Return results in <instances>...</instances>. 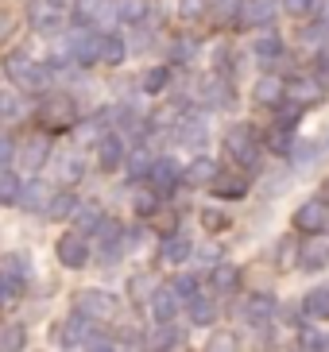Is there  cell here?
<instances>
[{
  "label": "cell",
  "instance_id": "1",
  "mask_svg": "<svg viewBox=\"0 0 329 352\" xmlns=\"http://www.w3.org/2000/svg\"><path fill=\"white\" fill-rule=\"evenodd\" d=\"M39 124L47 128V132H70L74 124H78V104L70 101V97H62V94H51V97H43L39 104Z\"/></svg>",
  "mask_w": 329,
  "mask_h": 352
},
{
  "label": "cell",
  "instance_id": "2",
  "mask_svg": "<svg viewBox=\"0 0 329 352\" xmlns=\"http://www.w3.org/2000/svg\"><path fill=\"white\" fill-rule=\"evenodd\" d=\"M101 43L105 35L97 32V28H78V32L66 39V58H70L74 66H97L101 63Z\"/></svg>",
  "mask_w": 329,
  "mask_h": 352
},
{
  "label": "cell",
  "instance_id": "3",
  "mask_svg": "<svg viewBox=\"0 0 329 352\" xmlns=\"http://www.w3.org/2000/svg\"><path fill=\"white\" fill-rule=\"evenodd\" d=\"M4 74H8V78L20 85V89H43V85H47V66H35L23 51H20V54H8Z\"/></svg>",
  "mask_w": 329,
  "mask_h": 352
},
{
  "label": "cell",
  "instance_id": "4",
  "mask_svg": "<svg viewBox=\"0 0 329 352\" xmlns=\"http://www.w3.org/2000/svg\"><path fill=\"white\" fill-rule=\"evenodd\" d=\"M225 151L237 163H244V166H256L259 163V144H256V135H252V128L248 124H233L225 132Z\"/></svg>",
  "mask_w": 329,
  "mask_h": 352
},
{
  "label": "cell",
  "instance_id": "5",
  "mask_svg": "<svg viewBox=\"0 0 329 352\" xmlns=\"http://www.w3.org/2000/svg\"><path fill=\"white\" fill-rule=\"evenodd\" d=\"M74 310L93 318V321H105L120 310V302H116V294H109V290H82V294L74 298Z\"/></svg>",
  "mask_w": 329,
  "mask_h": 352
},
{
  "label": "cell",
  "instance_id": "6",
  "mask_svg": "<svg viewBox=\"0 0 329 352\" xmlns=\"http://www.w3.org/2000/svg\"><path fill=\"white\" fill-rule=\"evenodd\" d=\"M54 252H59V263L70 267V271H78V267L89 263V244H85V236L78 232V228H74V232H62L59 244H54Z\"/></svg>",
  "mask_w": 329,
  "mask_h": 352
},
{
  "label": "cell",
  "instance_id": "7",
  "mask_svg": "<svg viewBox=\"0 0 329 352\" xmlns=\"http://www.w3.org/2000/svg\"><path fill=\"white\" fill-rule=\"evenodd\" d=\"M16 155H20L23 170H31V175L43 170V166L51 163V135H31V140H23Z\"/></svg>",
  "mask_w": 329,
  "mask_h": 352
},
{
  "label": "cell",
  "instance_id": "8",
  "mask_svg": "<svg viewBox=\"0 0 329 352\" xmlns=\"http://www.w3.org/2000/svg\"><path fill=\"white\" fill-rule=\"evenodd\" d=\"M295 225H299L302 232H321V228L329 225V201L326 197H310V201H302L299 213H295Z\"/></svg>",
  "mask_w": 329,
  "mask_h": 352
},
{
  "label": "cell",
  "instance_id": "9",
  "mask_svg": "<svg viewBox=\"0 0 329 352\" xmlns=\"http://www.w3.org/2000/svg\"><path fill=\"white\" fill-rule=\"evenodd\" d=\"M28 23L39 35H51V32L62 28V8H54L51 0H35V4L28 8Z\"/></svg>",
  "mask_w": 329,
  "mask_h": 352
},
{
  "label": "cell",
  "instance_id": "10",
  "mask_svg": "<svg viewBox=\"0 0 329 352\" xmlns=\"http://www.w3.org/2000/svg\"><path fill=\"white\" fill-rule=\"evenodd\" d=\"M147 178H151V186L159 190V194H175V186L182 182V170L175 166V159H155Z\"/></svg>",
  "mask_w": 329,
  "mask_h": 352
},
{
  "label": "cell",
  "instance_id": "11",
  "mask_svg": "<svg viewBox=\"0 0 329 352\" xmlns=\"http://www.w3.org/2000/svg\"><path fill=\"white\" fill-rule=\"evenodd\" d=\"M217 175H221V166H217V159H209V155H198L194 163L186 166V182L190 186H213L217 182Z\"/></svg>",
  "mask_w": 329,
  "mask_h": 352
},
{
  "label": "cell",
  "instance_id": "12",
  "mask_svg": "<svg viewBox=\"0 0 329 352\" xmlns=\"http://www.w3.org/2000/svg\"><path fill=\"white\" fill-rule=\"evenodd\" d=\"M175 310H178L175 287H155V294H151V318L159 321V325H167V321H175Z\"/></svg>",
  "mask_w": 329,
  "mask_h": 352
},
{
  "label": "cell",
  "instance_id": "13",
  "mask_svg": "<svg viewBox=\"0 0 329 352\" xmlns=\"http://www.w3.org/2000/svg\"><path fill=\"white\" fill-rule=\"evenodd\" d=\"M202 101H206L209 109H229V104H233V85L213 74V78L202 82Z\"/></svg>",
  "mask_w": 329,
  "mask_h": 352
},
{
  "label": "cell",
  "instance_id": "14",
  "mask_svg": "<svg viewBox=\"0 0 329 352\" xmlns=\"http://www.w3.org/2000/svg\"><path fill=\"white\" fill-rule=\"evenodd\" d=\"M97 159H101L105 170H116V166L124 163V140L116 132H105L101 140H97Z\"/></svg>",
  "mask_w": 329,
  "mask_h": 352
},
{
  "label": "cell",
  "instance_id": "15",
  "mask_svg": "<svg viewBox=\"0 0 329 352\" xmlns=\"http://www.w3.org/2000/svg\"><path fill=\"white\" fill-rule=\"evenodd\" d=\"M209 140V128L202 116H182L178 120V144L182 147H202Z\"/></svg>",
  "mask_w": 329,
  "mask_h": 352
},
{
  "label": "cell",
  "instance_id": "16",
  "mask_svg": "<svg viewBox=\"0 0 329 352\" xmlns=\"http://www.w3.org/2000/svg\"><path fill=\"white\" fill-rule=\"evenodd\" d=\"M240 20H244L248 28H268V23L275 20V0H244Z\"/></svg>",
  "mask_w": 329,
  "mask_h": 352
},
{
  "label": "cell",
  "instance_id": "17",
  "mask_svg": "<svg viewBox=\"0 0 329 352\" xmlns=\"http://www.w3.org/2000/svg\"><path fill=\"white\" fill-rule=\"evenodd\" d=\"M252 97H256L259 104H279L287 97V85H283V78H275V74H264L256 82V89H252Z\"/></svg>",
  "mask_w": 329,
  "mask_h": 352
},
{
  "label": "cell",
  "instance_id": "18",
  "mask_svg": "<svg viewBox=\"0 0 329 352\" xmlns=\"http://www.w3.org/2000/svg\"><path fill=\"white\" fill-rule=\"evenodd\" d=\"M209 190H213L217 197H225V201H237V197L248 194V178L244 175H217V182Z\"/></svg>",
  "mask_w": 329,
  "mask_h": 352
},
{
  "label": "cell",
  "instance_id": "19",
  "mask_svg": "<svg viewBox=\"0 0 329 352\" xmlns=\"http://www.w3.org/2000/svg\"><path fill=\"white\" fill-rule=\"evenodd\" d=\"M51 221H74V213H78V197L70 194V190H62V194H54L51 201H47V209H43Z\"/></svg>",
  "mask_w": 329,
  "mask_h": 352
},
{
  "label": "cell",
  "instance_id": "20",
  "mask_svg": "<svg viewBox=\"0 0 329 352\" xmlns=\"http://www.w3.org/2000/svg\"><path fill=\"white\" fill-rule=\"evenodd\" d=\"M74 225H78V232H82V236H89V232H101V225H105L101 206H93V201L78 206V213H74Z\"/></svg>",
  "mask_w": 329,
  "mask_h": 352
},
{
  "label": "cell",
  "instance_id": "21",
  "mask_svg": "<svg viewBox=\"0 0 329 352\" xmlns=\"http://www.w3.org/2000/svg\"><path fill=\"white\" fill-rule=\"evenodd\" d=\"M299 263L306 271H321V267H329V244L326 240H310L306 248L299 252Z\"/></svg>",
  "mask_w": 329,
  "mask_h": 352
},
{
  "label": "cell",
  "instance_id": "22",
  "mask_svg": "<svg viewBox=\"0 0 329 352\" xmlns=\"http://www.w3.org/2000/svg\"><path fill=\"white\" fill-rule=\"evenodd\" d=\"M271 314H275V302H271L268 294H256V298L244 302V321L248 325H264V321H271Z\"/></svg>",
  "mask_w": 329,
  "mask_h": 352
},
{
  "label": "cell",
  "instance_id": "23",
  "mask_svg": "<svg viewBox=\"0 0 329 352\" xmlns=\"http://www.w3.org/2000/svg\"><path fill=\"white\" fill-rule=\"evenodd\" d=\"M85 337H93V318L74 314V318L62 325V344H78V341H85Z\"/></svg>",
  "mask_w": 329,
  "mask_h": 352
},
{
  "label": "cell",
  "instance_id": "24",
  "mask_svg": "<svg viewBox=\"0 0 329 352\" xmlns=\"http://www.w3.org/2000/svg\"><path fill=\"white\" fill-rule=\"evenodd\" d=\"M47 201H51V186H43L39 178H31L20 194V209H47Z\"/></svg>",
  "mask_w": 329,
  "mask_h": 352
},
{
  "label": "cell",
  "instance_id": "25",
  "mask_svg": "<svg viewBox=\"0 0 329 352\" xmlns=\"http://www.w3.org/2000/svg\"><path fill=\"white\" fill-rule=\"evenodd\" d=\"M209 283H213L217 294H233V290H237V283H240V271L233 267V263H217L213 275H209Z\"/></svg>",
  "mask_w": 329,
  "mask_h": 352
},
{
  "label": "cell",
  "instance_id": "26",
  "mask_svg": "<svg viewBox=\"0 0 329 352\" xmlns=\"http://www.w3.org/2000/svg\"><path fill=\"white\" fill-rule=\"evenodd\" d=\"M124 54H128V47H124L120 35H105V43H101V63H105V66H120Z\"/></svg>",
  "mask_w": 329,
  "mask_h": 352
},
{
  "label": "cell",
  "instance_id": "27",
  "mask_svg": "<svg viewBox=\"0 0 329 352\" xmlns=\"http://www.w3.org/2000/svg\"><path fill=\"white\" fill-rule=\"evenodd\" d=\"M306 314L310 318H329V287H314L306 294Z\"/></svg>",
  "mask_w": 329,
  "mask_h": 352
},
{
  "label": "cell",
  "instance_id": "28",
  "mask_svg": "<svg viewBox=\"0 0 329 352\" xmlns=\"http://www.w3.org/2000/svg\"><path fill=\"white\" fill-rule=\"evenodd\" d=\"M23 344H28L23 325H4L0 329V352H23Z\"/></svg>",
  "mask_w": 329,
  "mask_h": 352
},
{
  "label": "cell",
  "instance_id": "29",
  "mask_svg": "<svg viewBox=\"0 0 329 352\" xmlns=\"http://www.w3.org/2000/svg\"><path fill=\"white\" fill-rule=\"evenodd\" d=\"M20 194H23L20 178L12 175V170H4V175H0V201H4V206H20Z\"/></svg>",
  "mask_w": 329,
  "mask_h": 352
},
{
  "label": "cell",
  "instance_id": "30",
  "mask_svg": "<svg viewBox=\"0 0 329 352\" xmlns=\"http://www.w3.org/2000/svg\"><path fill=\"white\" fill-rule=\"evenodd\" d=\"M213 318H217L213 302L202 298V294H194V298H190V321H194V325H209Z\"/></svg>",
  "mask_w": 329,
  "mask_h": 352
},
{
  "label": "cell",
  "instance_id": "31",
  "mask_svg": "<svg viewBox=\"0 0 329 352\" xmlns=\"http://www.w3.org/2000/svg\"><path fill=\"white\" fill-rule=\"evenodd\" d=\"M59 175H62V182H66V186L82 182V175H85L82 159H78V155H62V159H59Z\"/></svg>",
  "mask_w": 329,
  "mask_h": 352
},
{
  "label": "cell",
  "instance_id": "32",
  "mask_svg": "<svg viewBox=\"0 0 329 352\" xmlns=\"http://www.w3.org/2000/svg\"><path fill=\"white\" fill-rule=\"evenodd\" d=\"M186 256H190V240L186 236H167L163 240V259L167 263H182Z\"/></svg>",
  "mask_w": 329,
  "mask_h": 352
},
{
  "label": "cell",
  "instance_id": "33",
  "mask_svg": "<svg viewBox=\"0 0 329 352\" xmlns=\"http://www.w3.org/2000/svg\"><path fill=\"white\" fill-rule=\"evenodd\" d=\"M175 341H178V333L171 329V321H167V325H159V329H155L151 337H147L151 352H171V349H175Z\"/></svg>",
  "mask_w": 329,
  "mask_h": 352
},
{
  "label": "cell",
  "instance_id": "34",
  "mask_svg": "<svg viewBox=\"0 0 329 352\" xmlns=\"http://www.w3.org/2000/svg\"><path fill=\"white\" fill-rule=\"evenodd\" d=\"M287 97H290V101H295V104L318 101V97H321V85H318V82H295V85H290V89H287Z\"/></svg>",
  "mask_w": 329,
  "mask_h": 352
},
{
  "label": "cell",
  "instance_id": "35",
  "mask_svg": "<svg viewBox=\"0 0 329 352\" xmlns=\"http://www.w3.org/2000/svg\"><path fill=\"white\" fill-rule=\"evenodd\" d=\"M159 197H163L159 190H140V194L132 197V209L140 213V217H151L155 209H159Z\"/></svg>",
  "mask_w": 329,
  "mask_h": 352
},
{
  "label": "cell",
  "instance_id": "36",
  "mask_svg": "<svg viewBox=\"0 0 329 352\" xmlns=\"http://www.w3.org/2000/svg\"><path fill=\"white\" fill-rule=\"evenodd\" d=\"M252 51H256L259 58H279V54H283V39H279V35H259V39L252 43Z\"/></svg>",
  "mask_w": 329,
  "mask_h": 352
},
{
  "label": "cell",
  "instance_id": "37",
  "mask_svg": "<svg viewBox=\"0 0 329 352\" xmlns=\"http://www.w3.org/2000/svg\"><path fill=\"white\" fill-rule=\"evenodd\" d=\"M116 12H120V20L140 23L147 16V4H144V0H120V4H116Z\"/></svg>",
  "mask_w": 329,
  "mask_h": 352
},
{
  "label": "cell",
  "instance_id": "38",
  "mask_svg": "<svg viewBox=\"0 0 329 352\" xmlns=\"http://www.w3.org/2000/svg\"><path fill=\"white\" fill-rule=\"evenodd\" d=\"M20 290H23V279H20V275H12V271H4V267H0V302L16 298Z\"/></svg>",
  "mask_w": 329,
  "mask_h": 352
},
{
  "label": "cell",
  "instance_id": "39",
  "mask_svg": "<svg viewBox=\"0 0 329 352\" xmlns=\"http://www.w3.org/2000/svg\"><path fill=\"white\" fill-rule=\"evenodd\" d=\"M151 166H155V159L147 155V151H136V155L128 159V175H132V178H144V175H151Z\"/></svg>",
  "mask_w": 329,
  "mask_h": 352
},
{
  "label": "cell",
  "instance_id": "40",
  "mask_svg": "<svg viewBox=\"0 0 329 352\" xmlns=\"http://www.w3.org/2000/svg\"><path fill=\"white\" fill-rule=\"evenodd\" d=\"M206 352H237V337H233V333H213Z\"/></svg>",
  "mask_w": 329,
  "mask_h": 352
},
{
  "label": "cell",
  "instance_id": "41",
  "mask_svg": "<svg viewBox=\"0 0 329 352\" xmlns=\"http://www.w3.org/2000/svg\"><path fill=\"white\" fill-rule=\"evenodd\" d=\"M167 78H171V74H167V66H155V70H147L144 89H147V94H159V89L167 85Z\"/></svg>",
  "mask_w": 329,
  "mask_h": 352
},
{
  "label": "cell",
  "instance_id": "42",
  "mask_svg": "<svg viewBox=\"0 0 329 352\" xmlns=\"http://www.w3.org/2000/svg\"><path fill=\"white\" fill-rule=\"evenodd\" d=\"M202 225H206L209 232H221V228H229V217L221 209H202Z\"/></svg>",
  "mask_w": 329,
  "mask_h": 352
},
{
  "label": "cell",
  "instance_id": "43",
  "mask_svg": "<svg viewBox=\"0 0 329 352\" xmlns=\"http://www.w3.org/2000/svg\"><path fill=\"white\" fill-rule=\"evenodd\" d=\"M326 349V337L318 329H302V352H321Z\"/></svg>",
  "mask_w": 329,
  "mask_h": 352
},
{
  "label": "cell",
  "instance_id": "44",
  "mask_svg": "<svg viewBox=\"0 0 329 352\" xmlns=\"http://www.w3.org/2000/svg\"><path fill=\"white\" fill-rule=\"evenodd\" d=\"M175 294H178V298H194V294H198V279H194V275L175 279Z\"/></svg>",
  "mask_w": 329,
  "mask_h": 352
},
{
  "label": "cell",
  "instance_id": "45",
  "mask_svg": "<svg viewBox=\"0 0 329 352\" xmlns=\"http://www.w3.org/2000/svg\"><path fill=\"white\" fill-rule=\"evenodd\" d=\"M178 12H182V20H198L206 12V4L202 0H178Z\"/></svg>",
  "mask_w": 329,
  "mask_h": 352
},
{
  "label": "cell",
  "instance_id": "46",
  "mask_svg": "<svg viewBox=\"0 0 329 352\" xmlns=\"http://www.w3.org/2000/svg\"><path fill=\"white\" fill-rule=\"evenodd\" d=\"M283 4H287L290 16H310V12L318 8V0H283Z\"/></svg>",
  "mask_w": 329,
  "mask_h": 352
},
{
  "label": "cell",
  "instance_id": "47",
  "mask_svg": "<svg viewBox=\"0 0 329 352\" xmlns=\"http://www.w3.org/2000/svg\"><path fill=\"white\" fill-rule=\"evenodd\" d=\"M16 151H20V147L12 144L8 135H0V166H8L12 159H16Z\"/></svg>",
  "mask_w": 329,
  "mask_h": 352
},
{
  "label": "cell",
  "instance_id": "48",
  "mask_svg": "<svg viewBox=\"0 0 329 352\" xmlns=\"http://www.w3.org/2000/svg\"><path fill=\"white\" fill-rule=\"evenodd\" d=\"M147 283H151V279H132V298H136V302H144V294H147V298L155 294V290L147 287Z\"/></svg>",
  "mask_w": 329,
  "mask_h": 352
},
{
  "label": "cell",
  "instance_id": "49",
  "mask_svg": "<svg viewBox=\"0 0 329 352\" xmlns=\"http://www.w3.org/2000/svg\"><path fill=\"white\" fill-rule=\"evenodd\" d=\"M271 147H275V151H287L290 147V128H279V132L271 135Z\"/></svg>",
  "mask_w": 329,
  "mask_h": 352
},
{
  "label": "cell",
  "instance_id": "50",
  "mask_svg": "<svg viewBox=\"0 0 329 352\" xmlns=\"http://www.w3.org/2000/svg\"><path fill=\"white\" fill-rule=\"evenodd\" d=\"M16 109H20V104H16V97H12V94H0V116H12Z\"/></svg>",
  "mask_w": 329,
  "mask_h": 352
},
{
  "label": "cell",
  "instance_id": "51",
  "mask_svg": "<svg viewBox=\"0 0 329 352\" xmlns=\"http://www.w3.org/2000/svg\"><path fill=\"white\" fill-rule=\"evenodd\" d=\"M89 352H116V344L105 341V337H93V341H89Z\"/></svg>",
  "mask_w": 329,
  "mask_h": 352
},
{
  "label": "cell",
  "instance_id": "52",
  "mask_svg": "<svg viewBox=\"0 0 329 352\" xmlns=\"http://www.w3.org/2000/svg\"><path fill=\"white\" fill-rule=\"evenodd\" d=\"M12 28H16V20H12L8 12H0V43L8 39V32H12Z\"/></svg>",
  "mask_w": 329,
  "mask_h": 352
},
{
  "label": "cell",
  "instance_id": "53",
  "mask_svg": "<svg viewBox=\"0 0 329 352\" xmlns=\"http://www.w3.org/2000/svg\"><path fill=\"white\" fill-rule=\"evenodd\" d=\"M290 252H295V244L283 240V244H279V263H290Z\"/></svg>",
  "mask_w": 329,
  "mask_h": 352
},
{
  "label": "cell",
  "instance_id": "54",
  "mask_svg": "<svg viewBox=\"0 0 329 352\" xmlns=\"http://www.w3.org/2000/svg\"><path fill=\"white\" fill-rule=\"evenodd\" d=\"M194 54V43H178V51H175V58H190Z\"/></svg>",
  "mask_w": 329,
  "mask_h": 352
},
{
  "label": "cell",
  "instance_id": "55",
  "mask_svg": "<svg viewBox=\"0 0 329 352\" xmlns=\"http://www.w3.org/2000/svg\"><path fill=\"white\" fill-rule=\"evenodd\" d=\"M318 66H321V74H329V51H326V54H321V58H318Z\"/></svg>",
  "mask_w": 329,
  "mask_h": 352
},
{
  "label": "cell",
  "instance_id": "56",
  "mask_svg": "<svg viewBox=\"0 0 329 352\" xmlns=\"http://www.w3.org/2000/svg\"><path fill=\"white\" fill-rule=\"evenodd\" d=\"M51 4H54V8H66V4H70V0H51Z\"/></svg>",
  "mask_w": 329,
  "mask_h": 352
}]
</instances>
